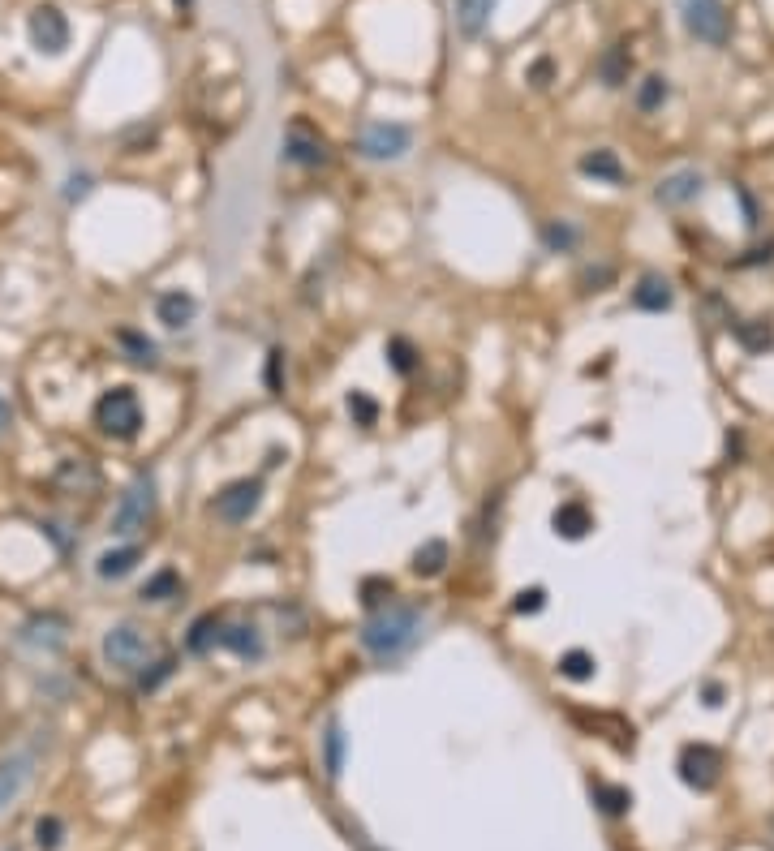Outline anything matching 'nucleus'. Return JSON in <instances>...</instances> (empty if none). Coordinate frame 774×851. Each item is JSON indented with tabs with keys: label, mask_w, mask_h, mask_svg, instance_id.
I'll return each mask as SVG.
<instances>
[{
	"label": "nucleus",
	"mask_w": 774,
	"mask_h": 851,
	"mask_svg": "<svg viewBox=\"0 0 774 851\" xmlns=\"http://www.w3.org/2000/svg\"><path fill=\"white\" fill-rule=\"evenodd\" d=\"M422 637V611L418 607H383L375 611L362 624V632H357V641H362V649L375 662H396V658H405L413 645H418Z\"/></svg>",
	"instance_id": "f257e3e1"
},
{
	"label": "nucleus",
	"mask_w": 774,
	"mask_h": 851,
	"mask_svg": "<svg viewBox=\"0 0 774 851\" xmlns=\"http://www.w3.org/2000/svg\"><path fill=\"white\" fill-rule=\"evenodd\" d=\"M95 426L104 430L108 439H138V430H142V405H138L134 387H112V392L99 396Z\"/></svg>",
	"instance_id": "f03ea898"
},
{
	"label": "nucleus",
	"mask_w": 774,
	"mask_h": 851,
	"mask_svg": "<svg viewBox=\"0 0 774 851\" xmlns=\"http://www.w3.org/2000/svg\"><path fill=\"white\" fill-rule=\"evenodd\" d=\"M151 516H155V478L151 473H138V478L125 486L117 512H112V533H117V538H129V533L147 529Z\"/></svg>",
	"instance_id": "7ed1b4c3"
},
{
	"label": "nucleus",
	"mask_w": 774,
	"mask_h": 851,
	"mask_svg": "<svg viewBox=\"0 0 774 851\" xmlns=\"http://www.w3.org/2000/svg\"><path fill=\"white\" fill-rule=\"evenodd\" d=\"M151 654H155V641H151L138 624H129V619L104 632V662H108V667H117V671H138V667H147Z\"/></svg>",
	"instance_id": "20e7f679"
},
{
	"label": "nucleus",
	"mask_w": 774,
	"mask_h": 851,
	"mask_svg": "<svg viewBox=\"0 0 774 851\" xmlns=\"http://www.w3.org/2000/svg\"><path fill=\"white\" fill-rule=\"evenodd\" d=\"M676 9H680L684 31L693 39L710 43V48H723V43H727L731 22H727L723 0H676Z\"/></svg>",
	"instance_id": "39448f33"
},
{
	"label": "nucleus",
	"mask_w": 774,
	"mask_h": 851,
	"mask_svg": "<svg viewBox=\"0 0 774 851\" xmlns=\"http://www.w3.org/2000/svg\"><path fill=\"white\" fill-rule=\"evenodd\" d=\"M409 147H413L409 125H396V121H370L362 129V138H357V151H362L366 160H375V164L405 160Z\"/></svg>",
	"instance_id": "423d86ee"
},
{
	"label": "nucleus",
	"mask_w": 774,
	"mask_h": 851,
	"mask_svg": "<svg viewBox=\"0 0 774 851\" xmlns=\"http://www.w3.org/2000/svg\"><path fill=\"white\" fill-rule=\"evenodd\" d=\"M258 508H263V482L258 478L228 482L220 495H215V516H220L224 525H246Z\"/></svg>",
	"instance_id": "0eeeda50"
},
{
	"label": "nucleus",
	"mask_w": 774,
	"mask_h": 851,
	"mask_svg": "<svg viewBox=\"0 0 774 851\" xmlns=\"http://www.w3.org/2000/svg\"><path fill=\"white\" fill-rule=\"evenodd\" d=\"M719 770H723V757L710 744H688L680 753V778L693 791H710L719 783Z\"/></svg>",
	"instance_id": "6e6552de"
},
{
	"label": "nucleus",
	"mask_w": 774,
	"mask_h": 851,
	"mask_svg": "<svg viewBox=\"0 0 774 851\" xmlns=\"http://www.w3.org/2000/svg\"><path fill=\"white\" fill-rule=\"evenodd\" d=\"M31 43L39 52H48V56H61L69 48V22H65V13L56 5H39L31 13Z\"/></svg>",
	"instance_id": "1a4fd4ad"
},
{
	"label": "nucleus",
	"mask_w": 774,
	"mask_h": 851,
	"mask_svg": "<svg viewBox=\"0 0 774 851\" xmlns=\"http://www.w3.org/2000/svg\"><path fill=\"white\" fill-rule=\"evenodd\" d=\"M31 774H35V757L31 753L0 757V809H9V804L22 796L26 783H31Z\"/></svg>",
	"instance_id": "9d476101"
},
{
	"label": "nucleus",
	"mask_w": 774,
	"mask_h": 851,
	"mask_svg": "<svg viewBox=\"0 0 774 851\" xmlns=\"http://www.w3.org/2000/svg\"><path fill=\"white\" fill-rule=\"evenodd\" d=\"M284 160H293L301 168H323L327 164V147L319 134H310L306 125H293L289 134H284Z\"/></svg>",
	"instance_id": "9b49d317"
},
{
	"label": "nucleus",
	"mask_w": 774,
	"mask_h": 851,
	"mask_svg": "<svg viewBox=\"0 0 774 851\" xmlns=\"http://www.w3.org/2000/svg\"><path fill=\"white\" fill-rule=\"evenodd\" d=\"M697 194H701V172L697 168L671 172V177H663V181H658V190H654V198L663 207H684V203H693Z\"/></svg>",
	"instance_id": "f8f14e48"
},
{
	"label": "nucleus",
	"mask_w": 774,
	"mask_h": 851,
	"mask_svg": "<svg viewBox=\"0 0 774 851\" xmlns=\"http://www.w3.org/2000/svg\"><path fill=\"white\" fill-rule=\"evenodd\" d=\"M551 525H555V533H559V538H568V542H581L585 533L594 529V516H590V508H585V503L568 499V503H559V508H555Z\"/></svg>",
	"instance_id": "ddd939ff"
},
{
	"label": "nucleus",
	"mask_w": 774,
	"mask_h": 851,
	"mask_svg": "<svg viewBox=\"0 0 774 851\" xmlns=\"http://www.w3.org/2000/svg\"><path fill=\"white\" fill-rule=\"evenodd\" d=\"M155 314H160V323H164V327L181 331L185 323H194L198 301H194L190 293H181V288H168V293H160V301H155Z\"/></svg>",
	"instance_id": "4468645a"
},
{
	"label": "nucleus",
	"mask_w": 774,
	"mask_h": 851,
	"mask_svg": "<svg viewBox=\"0 0 774 851\" xmlns=\"http://www.w3.org/2000/svg\"><path fill=\"white\" fill-rule=\"evenodd\" d=\"M671 301H676V293H671V284L663 280V276H641V284L633 288V306L637 310H645V314H663V310H671Z\"/></svg>",
	"instance_id": "2eb2a0df"
},
{
	"label": "nucleus",
	"mask_w": 774,
	"mask_h": 851,
	"mask_svg": "<svg viewBox=\"0 0 774 851\" xmlns=\"http://www.w3.org/2000/svg\"><path fill=\"white\" fill-rule=\"evenodd\" d=\"M499 0H456V31L465 39H478L486 31V22H491Z\"/></svg>",
	"instance_id": "dca6fc26"
},
{
	"label": "nucleus",
	"mask_w": 774,
	"mask_h": 851,
	"mask_svg": "<svg viewBox=\"0 0 774 851\" xmlns=\"http://www.w3.org/2000/svg\"><path fill=\"white\" fill-rule=\"evenodd\" d=\"M142 564V546H121V551H104L95 559V576L99 581H121Z\"/></svg>",
	"instance_id": "f3484780"
},
{
	"label": "nucleus",
	"mask_w": 774,
	"mask_h": 851,
	"mask_svg": "<svg viewBox=\"0 0 774 851\" xmlns=\"http://www.w3.org/2000/svg\"><path fill=\"white\" fill-rule=\"evenodd\" d=\"M581 172H585V177H594V181H607V185H620L624 181V164L615 160V151H607V147L581 155Z\"/></svg>",
	"instance_id": "a211bd4d"
},
{
	"label": "nucleus",
	"mask_w": 774,
	"mask_h": 851,
	"mask_svg": "<svg viewBox=\"0 0 774 851\" xmlns=\"http://www.w3.org/2000/svg\"><path fill=\"white\" fill-rule=\"evenodd\" d=\"M220 645L233 649L237 658H263V641H258V628H254V624H233V628H224Z\"/></svg>",
	"instance_id": "6ab92c4d"
},
{
	"label": "nucleus",
	"mask_w": 774,
	"mask_h": 851,
	"mask_svg": "<svg viewBox=\"0 0 774 851\" xmlns=\"http://www.w3.org/2000/svg\"><path fill=\"white\" fill-rule=\"evenodd\" d=\"M443 568H448V542L443 538H430L413 551V572L418 576H439Z\"/></svg>",
	"instance_id": "aec40b11"
},
{
	"label": "nucleus",
	"mask_w": 774,
	"mask_h": 851,
	"mask_svg": "<svg viewBox=\"0 0 774 851\" xmlns=\"http://www.w3.org/2000/svg\"><path fill=\"white\" fill-rule=\"evenodd\" d=\"M220 637H224V624L215 615H203V619H194L190 637H185V649H190V654H207L211 645H220Z\"/></svg>",
	"instance_id": "412c9836"
},
{
	"label": "nucleus",
	"mask_w": 774,
	"mask_h": 851,
	"mask_svg": "<svg viewBox=\"0 0 774 851\" xmlns=\"http://www.w3.org/2000/svg\"><path fill=\"white\" fill-rule=\"evenodd\" d=\"M181 576L172 568H160L155 576H147V585H142V602H168V598H181Z\"/></svg>",
	"instance_id": "4be33fe9"
},
{
	"label": "nucleus",
	"mask_w": 774,
	"mask_h": 851,
	"mask_svg": "<svg viewBox=\"0 0 774 851\" xmlns=\"http://www.w3.org/2000/svg\"><path fill=\"white\" fill-rule=\"evenodd\" d=\"M628 69H633V56H628V48H607V52H602V61H598V78L607 82V86H624L628 82Z\"/></svg>",
	"instance_id": "5701e85b"
},
{
	"label": "nucleus",
	"mask_w": 774,
	"mask_h": 851,
	"mask_svg": "<svg viewBox=\"0 0 774 851\" xmlns=\"http://www.w3.org/2000/svg\"><path fill=\"white\" fill-rule=\"evenodd\" d=\"M56 486H61V490H91L95 486V469L86 465V460H65V465L56 469Z\"/></svg>",
	"instance_id": "b1692460"
},
{
	"label": "nucleus",
	"mask_w": 774,
	"mask_h": 851,
	"mask_svg": "<svg viewBox=\"0 0 774 851\" xmlns=\"http://www.w3.org/2000/svg\"><path fill=\"white\" fill-rule=\"evenodd\" d=\"M559 675L572 680V684L594 680V654H585V649H568V654L559 658Z\"/></svg>",
	"instance_id": "393cba45"
},
{
	"label": "nucleus",
	"mask_w": 774,
	"mask_h": 851,
	"mask_svg": "<svg viewBox=\"0 0 774 851\" xmlns=\"http://www.w3.org/2000/svg\"><path fill=\"white\" fill-rule=\"evenodd\" d=\"M323 770H327V778H340V770H344V731H340V723H332L327 735H323Z\"/></svg>",
	"instance_id": "a878e982"
},
{
	"label": "nucleus",
	"mask_w": 774,
	"mask_h": 851,
	"mask_svg": "<svg viewBox=\"0 0 774 851\" xmlns=\"http://www.w3.org/2000/svg\"><path fill=\"white\" fill-rule=\"evenodd\" d=\"M736 336H740V344H744L749 353H766L770 344H774V327H770L766 319H753V323H740Z\"/></svg>",
	"instance_id": "bb28decb"
},
{
	"label": "nucleus",
	"mask_w": 774,
	"mask_h": 851,
	"mask_svg": "<svg viewBox=\"0 0 774 851\" xmlns=\"http://www.w3.org/2000/svg\"><path fill=\"white\" fill-rule=\"evenodd\" d=\"M667 95H671L667 78H663V74H650V78L637 86V108H641V112H654V108L667 104Z\"/></svg>",
	"instance_id": "cd10ccee"
},
{
	"label": "nucleus",
	"mask_w": 774,
	"mask_h": 851,
	"mask_svg": "<svg viewBox=\"0 0 774 851\" xmlns=\"http://www.w3.org/2000/svg\"><path fill=\"white\" fill-rule=\"evenodd\" d=\"M594 800L602 804V813H611V817H620V813L633 809V791L611 787V783H598V787H594Z\"/></svg>",
	"instance_id": "c85d7f7f"
},
{
	"label": "nucleus",
	"mask_w": 774,
	"mask_h": 851,
	"mask_svg": "<svg viewBox=\"0 0 774 851\" xmlns=\"http://www.w3.org/2000/svg\"><path fill=\"white\" fill-rule=\"evenodd\" d=\"M117 344L129 353V362H138V366H151L155 362V344L142 336V331H117Z\"/></svg>",
	"instance_id": "c756f323"
},
{
	"label": "nucleus",
	"mask_w": 774,
	"mask_h": 851,
	"mask_svg": "<svg viewBox=\"0 0 774 851\" xmlns=\"http://www.w3.org/2000/svg\"><path fill=\"white\" fill-rule=\"evenodd\" d=\"M542 241H547V250L555 254H568L572 245H577V228L564 224V220H551L547 228H542Z\"/></svg>",
	"instance_id": "7c9ffc66"
},
{
	"label": "nucleus",
	"mask_w": 774,
	"mask_h": 851,
	"mask_svg": "<svg viewBox=\"0 0 774 851\" xmlns=\"http://www.w3.org/2000/svg\"><path fill=\"white\" fill-rule=\"evenodd\" d=\"M172 671H177V658H160V662H151V671H142V675H138V688H142V692H155V688H160V684L168 680Z\"/></svg>",
	"instance_id": "2f4dec72"
},
{
	"label": "nucleus",
	"mask_w": 774,
	"mask_h": 851,
	"mask_svg": "<svg viewBox=\"0 0 774 851\" xmlns=\"http://www.w3.org/2000/svg\"><path fill=\"white\" fill-rule=\"evenodd\" d=\"M61 834H65V821H61V817H39V821H35V843H39L43 851H52L56 843H61Z\"/></svg>",
	"instance_id": "473e14b6"
},
{
	"label": "nucleus",
	"mask_w": 774,
	"mask_h": 851,
	"mask_svg": "<svg viewBox=\"0 0 774 851\" xmlns=\"http://www.w3.org/2000/svg\"><path fill=\"white\" fill-rule=\"evenodd\" d=\"M349 413H353V422H357V426H375L379 405H375L370 396H362V392H349Z\"/></svg>",
	"instance_id": "72a5a7b5"
},
{
	"label": "nucleus",
	"mask_w": 774,
	"mask_h": 851,
	"mask_svg": "<svg viewBox=\"0 0 774 851\" xmlns=\"http://www.w3.org/2000/svg\"><path fill=\"white\" fill-rule=\"evenodd\" d=\"M383 598H392V581H366L362 585V602L370 611H383Z\"/></svg>",
	"instance_id": "f704fd0d"
},
{
	"label": "nucleus",
	"mask_w": 774,
	"mask_h": 851,
	"mask_svg": "<svg viewBox=\"0 0 774 851\" xmlns=\"http://www.w3.org/2000/svg\"><path fill=\"white\" fill-rule=\"evenodd\" d=\"M387 357H392V366H396L400 374L413 370V349H409V340H387Z\"/></svg>",
	"instance_id": "c9c22d12"
},
{
	"label": "nucleus",
	"mask_w": 774,
	"mask_h": 851,
	"mask_svg": "<svg viewBox=\"0 0 774 851\" xmlns=\"http://www.w3.org/2000/svg\"><path fill=\"white\" fill-rule=\"evenodd\" d=\"M512 607L521 611V615H534V611H542V607H547V594H542V589H521Z\"/></svg>",
	"instance_id": "e433bc0d"
},
{
	"label": "nucleus",
	"mask_w": 774,
	"mask_h": 851,
	"mask_svg": "<svg viewBox=\"0 0 774 851\" xmlns=\"http://www.w3.org/2000/svg\"><path fill=\"white\" fill-rule=\"evenodd\" d=\"M267 387L271 392H284V353L280 349L267 353Z\"/></svg>",
	"instance_id": "4c0bfd02"
},
{
	"label": "nucleus",
	"mask_w": 774,
	"mask_h": 851,
	"mask_svg": "<svg viewBox=\"0 0 774 851\" xmlns=\"http://www.w3.org/2000/svg\"><path fill=\"white\" fill-rule=\"evenodd\" d=\"M86 190H91V177H86V172H82V177H74V181H69V190H65V194H69V198H82Z\"/></svg>",
	"instance_id": "58836bf2"
},
{
	"label": "nucleus",
	"mask_w": 774,
	"mask_h": 851,
	"mask_svg": "<svg viewBox=\"0 0 774 851\" xmlns=\"http://www.w3.org/2000/svg\"><path fill=\"white\" fill-rule=\"evenodd\" d=\"M547 78H551V61H538V65H534V82L547 86Z\"/></svg>",
	"instance_id": "ea45409f"
},
{
	"label": "nucleus",
	"mask_w": 774,
	"mask_h": 851,
	"mask_svg": "<svg viewBox=\"0 0 774 851\" xmlns=\"http://www.w3.org/2000/svg\"><path fill=\"white\" fill-rule=\"evenodd\" d=\"M719 697H723V688L719 684H706V705H719Z\"/></svg>",
	"instance_id": "a19ab883"
},
{
	"label": "nucleus",
	"mask_w": 774,
	"mask_h": 851,
	"mask_svg": "<svg viewBox=\"0 0 774 851\" xmlns=\"http://www.w3.org/2000/svg\"><path fill=\"white\" fill-rule=\"evenodd\" d=\"M9 426V405H5V396H0V430Z\"/></svg>",
	"instance_id": "79ce46f5"
}]
</instances>
